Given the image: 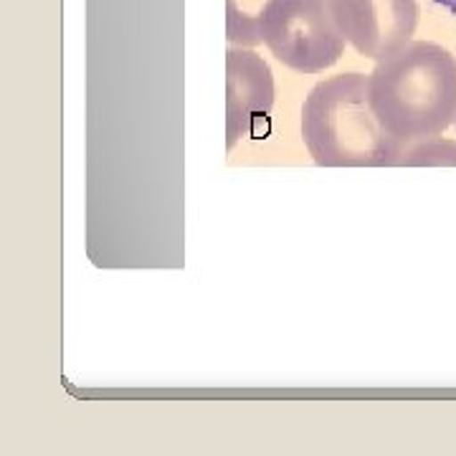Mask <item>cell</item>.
I'll return each instance as SVG.
<instances>
[{
	"mask_svg": "<svg viewBox=\"0 0 456 456\" xmlns=\"http://www.w3.org/2000/svg\"><path fill=\"white\" fill-rule=\"evenodd\" d=\"M264 44L284 66L317 74L338 64L345 49L330 0H279L266 23Z\"/></svg>",
	"mask_w": 456,
	"mask_h": 456,
	"instance_id": "obj_3",
	"label": "cell"
},
{
	"mask_svg": "<svg viewBox=\"0 0 456 456\" xmlns=\"http://www.w3.org/2000/svg\"><path fill=\"white\" fill-rule=\"evenodd\" d=\"M274 107V79L269 66L254 51L231 49L226 53V147L241 137L266 130Z\"/></svg>",
	"mask_w": 456,
	"mask_h": 456,
	"instance_id": "obj_5",
	"label": "cell"
},
{
	"mask_svg": "<svg viewBox=\"0 0 456 456\" xmlns=\"http://www.w3.org/2000/svg\"><path fill=\"white\" fill-rule=\"evenodd\" d=\"M370 104L401 145L436 137L456 119V59L439 44L408 41L373 69Z\"/></svg>",
	"mask_w": 456,
	"mask_h": 456,
	"instance_id": "obj_1",
	"label": "cell"
},
{
	"mask_svg": "<svg viewBox=\"0 0 456 456\" xmlns=\"http://www.w3.org/2000/svg\"><path fill=\"white\" fill-rule=\"evenodd\" d=\"M345 41L368 59L406 46L419 23L416 0H330Z\"/></svg>",
	"mask_w": 456,
	"mask_h": 456,
	"instance_id": "obj_4",
	"label": "cell"
},
{
	"mask_svg": "<svg viewBox=\"0 0 456 456\" xmlns=\"http://www.w3.org/2000/svg\"><path fill=\"white\" fill-rule=\"evenodd\" d=\"M434 3H439V5H444L446 11H452V13H456V0H434Z\"/></svg>",
	"mask_w": 456,
	"mask_h": 456,
	"instance_id": "obj_8",
	"label": "cell"
},
{
	"mask_svg": "<svg viewBox=\"0 0 456 456\" xmlns=\"http://www.w3.org/2000/svg\"><path fill=\"white\" fill-rule=\"evenodd\" d=\"M401 163L408 165H431V163H456V145L454 142H444L439 137L424 140L419 147L413 150H403Z\"/></svg>",
	"mask_w": 456,
	"mask_h": 456,
	"instance_id": "obj_7",
	"label": "cell"
},
{
	"mask_svg": "<svg viewBox=\"0 0 456 456\" xmlns=\"http://www.w3.org/2000/svg\"><path fill=\"white\" fill-rule=\"evenodd\" d=\"M279 0H226V36L236 46L264 44L266 23Z\"/></svg>",
	"mask_w": 456,
	"mask_h": 456,
	"instance_id": "obj_6",
	"label": "cell"
},
{
	"mask_svg": "<svg viewBox=\"0 0 456 456\" xmlns=\"http://www.w3.org/2000/svg\"><path fill=\"white\" fill-rule=\"evenodd\" d=\"M302 140L325 167L393 165L406 150L375 117L362 74H340L312 89L302 107Z\"/></svg>",
	"mask_w": 456,
	"mask_h": 456,
	"instance_id": "obj_2",
	"label": "cell"
}]
</instances>
